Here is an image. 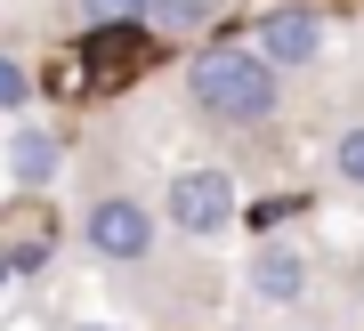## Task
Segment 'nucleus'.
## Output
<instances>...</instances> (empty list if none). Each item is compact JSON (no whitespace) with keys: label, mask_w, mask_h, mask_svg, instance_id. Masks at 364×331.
Masks as SVG:
<instances>
[{"label":"nucleus","mask_w":364,"mask_h":331,"mask_svg":"<svg viewBox=\"0 0 364 331\" xmlns=\"http://www.w3.org/2000/svg\"><path fill=\"white\" fill-rule=\"evenodd\" d=\"M299 283H308V267H299L291 242H259L251 251V291L259 299H299Z\"/></svg>","instance_id":"obj_5"},{"label":"nucleus","mask_w":364,"mask_h":331,"mask_svg":"<svg viewBox=\"0 0 364 331\" xmlns=\"http://www.w3.org/2000/svg\"><path fill=\"white\" fill-rule=\"evenodd\" d=\"M25 97H33L25 65H9V57H0V105H9V114H16V105H25Z\"/></svg>","instance_id":"obj_8"},{"label":"nucleus","mask_w":364,"mask_h":331,"mask_svg":"<svg viewBox=\"0 0 364 331\" xmlns=\"http://www.w3.org/2000/svg\"><path fill=\"white\" fill-rule=\"evenodd\" d=\"M186 89L219 121H267L275 114V65L259 49H210V57L186 65Z\"/></svg>","instance_id":"obj_1"},{"label":"nucleus","mask_w":364,"mask_h":331,"mask_svg":"<svg viewBox=\"0 0 364 331\" xmlns=\"http://www.w3.org/2000/svg\"><path fill=\"white\" fill-rule=\"evenodd\" d=\"M90 9H97V16H146L154 0H90Z\"/></svg>","instance_id":"obj_9"},{"label":"nucleus","mask_w":364,"mask_h":331,"mask_svg":"<svg viewBox=\"0 0 364 331\" xmlns=\"http://www.w3.org/2000/svg\"><path fill=\"white\" fill-rule=\"evenodd\" d=\"M332 162H340V178H348V186H364V129H340Z\"/></svg>","instance_id":"obj_7"},{"label":"nucleus","mask_w":364,"mask_h":331,"mask_svg":"<svg viewBox=\"0 0 364 331\" xmlns=\"http://www.w3.org/2000/svg\"><path fill=\"white\" fill-rule=\"evenodd\" d=\"M9 275H16V251H0V283H9Z\"/></svg>","instance_id":"obj_10"},{"label":"nucleus","mask_w":364,"mask_h":331,"mask_svg":"<svg viewBox=\"0 0 364 331\" xmlns=\"http://www.w3.org/2000/svg\"><path fill=\"white\" fill-rule=\"evenodd\" d=\"M227 218H235V178H227V170H186V178L170 186V227L219 234Z\"/></svg>","instance_id":"obj_2"},{"label":"nucleus","mask_w":364,"mask_h":331,"mask_svg":"<svg viewBox=\"0 0 364 331\" xmlns=\"http://www.w3.org/2000/svg\"><path fill=\"white\" fill-rule=\"evenodd\" d=\"M316 49H324V25H316L308 9H275L259 25V57L284 73V65H316Z\"/></svg>","instance_id":"obj_4"},{"label":"nucleus","mask_w":364,"mask_h":331,"mask_svg":"<svg viewBox=\"0 0 364 331\" xmlns=\"http://www.w3.org/2000/svg\"><path fill=\"white\" fill-rule=\"evenodd\" d=\"M9 170H16L25 186H41V178L57 170V146H49V138H33V129H16V146H9Z\"/></svg>","instance_id":"obj_6"},{"label":"nucleus","mask_w":364,"mask_h":331,"mask_svg":"<svg viewBox=\"0 0 364 331\" xmlns=\"http://www.w3.org/2000/svg\"><path fill=\"white\" fill-rule=\"evenodd\" d=\"M81 234H90L97 259H146V242H154V218H146L130 194H105V202L81 218Z\"/></svg>","instance_id":"obj_3"}]
</instances>
